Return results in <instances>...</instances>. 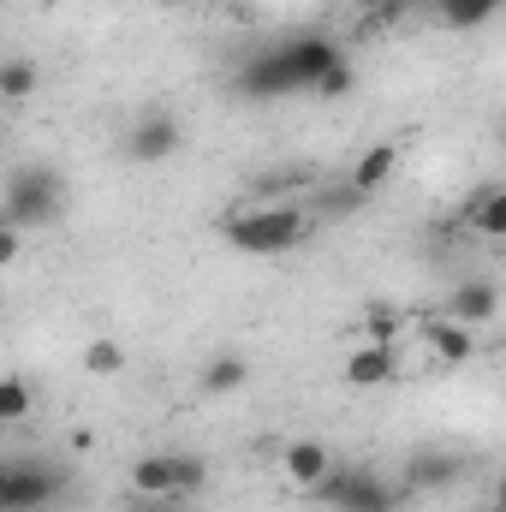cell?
<instances>
[{"instance_id": "1", "label": "cell", "mask_w": 506, "mask_h": 512, "mask_svg": "<svg viewBox=\"0 0 506 512\" xmlns=\"http://www.w3.org/2000/svg\"><path fill=\"white\" fill-rule=\"evenodd\" d=\"M316 227V215L304 203H239L227 221H221V239L239 256H286L292 245H304Z\"/></svg>"}, {"instance_id": "2", "label": "cell", "mask_w": 506, "mask_h": 512, "mask_svg": "<svg viewBox=\"0 0 506 512\" xmlns=\"http://www.w3.org/2000/svg\"><path fill=\"white\" fill-rule=\"evenodd\" d=\"M60 215H66V179H60L54 167L30 161V167H18V173L6 179V191H0V221H6V227L36 233V227H54Z\"/></svg>"}, {"instance_id": "3", "label": "cell", "mask_w": 506, "mask_h": 512, "mask_svg": "<svg viewBox=\"0 0 506 512\" xmlns=\"http://www.w3.org/2000/svg\"><path fill=\"white\" fill-rule=\"evenodd\" d=\"M203 483H209V465L197 453H179V447L143 453V459H131V471H126L131 501H179L185 507L191 495H203Z\"/></svg>"}, {"instance_id": "4", "label": "cell", "mask_w": 506, "mask_h": 512, "mask_svg": "<svg viewBox=\"0 0 506 512\" xmlns=\"http://www.w3.org/2000/svg\"><path fill=\"white\" fill-rule=\"evenodd\" d=\"M66 495V471L42 453L0 459V512H48Z\"/></svg>"}, {"instance_id": "5", "label": "cell", "mask_w": 506, "mask_h": 512, "mask_svg": "<svg viewBox=\"0 0 506 512\" xmlns=\"http://www.w3.org/2000/svg\"><path fill=\"white\" fill-rule=\"evenodd\" d=\"M322 507L334 512H399L405 501V489L399 483H387L381 471H364V465H352V471H340L334 465V477L322 483V495H316Z\"/></svg>"}, {"instance_id": "6", "label": "cell", "mask_w": 506, "mask_h": 512, "mask_svg": "<svg viewBox=\"0 0 506 512\" xmlns=\"http://www.w3.org/2000/svg\"><path fill=\"white\" fill-rule=\"evenodd\" d=\"M274 477H280V489H286V495L316 501V495H322V483L334 477V447H328V441H316V435L280 441V453H274Z\"/></svg>"}, {"instance_id": "7", "label": "cell", "mask_w": 506, "mask_h": 512, "mask_svg": "<svg viewBox=\"0 0 506 512\" xmlns=\"http://www.w3.org/2000/svg\"><path fill=\"white\" fill-rule=\"evenodd\" d=\"M274 54H280V72H286V84H292V96H310L316 90V78L328 72V66H340L346 60V48L334 42V36H286V42H274Z\"/></svg>"}, {"instance_id": "8", "label": "cell", "mask_w": 506, "mask_h": 512, "mask_svg": "<svg viewBox=\"0 0 506 512\" xmlns=\"http://www.w3.org/2000/svg\"><path fill=\"white\" fill-rule=\"evenodd\" d=\"M179 143H185V126H179V114H167V108H143V114L126 126V155L137 161V167L173 161Z\"/></svg>"}, {"instance_id": "9", "label": "cell", "mask_w": 506, "mask_h": 512, "mask_svg": "<svg viewBox=\"0 0 506 512\" xmlns=\"http://www.w3.org/2000/svg\"><path fill=\"white\" fill-rule=\"evenodd\" d=\"M340 376L352 387H393L405 376V346H387V340H358L340 364Z\"/></svg>"}, {"instance_id": "10", "label": "cell", "mask_w": 506, "mask_h": 512, "mask_svg": "<svg viewBox=\"0 0 506 512\" xmlns=\"http://www.w3.org/2000/svg\"><path fill=\"white\" fill-rule=\"evenodd\" d=\"M411 334L435 364H471L477 358V328H465V322L435 316V322H411Z\"/></svg>"}, {"instance_id": "11", "label": "cell", "mask_w": 506, "mask_h": 512, "mask_svg": "<svg viewBox=\"0 0 506 512\" xmlns=\"http://www.w3.org/2000/svg\"><path fill=\"white\" fill-rule=\"evenodd\" d=\"M495 316H501V286H495L489 274H477V280H459V286L447 292V322L489 328Z\"/></svg>"}, {"instance_id": "12", "label": "cell", "mask_w": 506, "mask_h": 512, "mask_svg": "<svg viewBox=\"0 0 506 512\" xmlns=\"http://www.w3.org/2000/svg\"><path fill=\"white\" fill-rule=\"evenodd\" d=\"M465 477V459L459 453H435V447H423V453H411V465H405V495H441V489H453Z\"/></svg>"}, {"instance_id": "13", "label": "cell", "mask_w": 506, "mask_h": 512, "mask_svg": "<svg viewBox=\"0 0 506 512\" xmlns=\"http://www.w3.org/2000/svg\"><path fill=\"white\" fill-rule=\"evenodd\" d=\"M459 221H465V227H477L489 245H495V239H506V185H477V191L465 197Z\"/></svg>"}, {"instance_id": "14", "label": "cell", "mask_w": 506, "mask_h": 512, "mask_svg": "<svg viewBox=\"0 0 506 512\" xmlns=\"http://www.w3.org/2000/svg\"><path fill=\"white\" fill-rule=\"evenodd\" d=\"M393 173H399V149H393V143H370V149L358 155V167H352V197H370V191H381Z\"/></svg>"}, {"instance_id": "15", "label": "cell", "mask_w": 506, "mask_h": 512, "mask_svg": "<svg viewBox=\"0 0 506 512\" xmlns=\"http://www.w3.org/2000/svg\"><path fill=\"white\" fill-rule=\"evenodd\" d=\"M245 382H251V364H245L239 352H221V358H209V364H203V376H197V387H203L209 399H227V393H239Z\"/></svg>"}, {"instance_id": "16", "label": "cell", "mask_w": 506, "mask_h": 512, "mask_svg": "<svg viewBox=\"0 0 506 512\" xmlns=\"http://www.w3.org/2000/svg\"><path fill=\"white\" fill-rule=\"evenodd\" d=\"M36 417V382L30 376H0V429H18Z\"/></svg>"}, {"instance_id": "17", "label": "cell", "mask_w": 506, "mask_h": 512, "mask_svg": "<svg viewBox=\"0 0 506 512\" xmlns=\"http://www.w3.org/2000/svg\"><path fill=\"white\" fill-rule=\"evenodd\" d=\"M36 90H42V66L36 60H24V54L0 60V102H30Z\"/></svg>"}, {"instance_id": "18", "label": "cell", "mask_w": 506, "mask_h": 512, "mask_svg": "<svg viewBox=\"0 0 506 512\" xmlns=\"http://www.w3.org/2000/svg\"><path fill=\"white\" fill-rule=\"evenodd\" d=\"M495 12H501V0H435V18L453 30H483Z\"/></svg>"}, {"instance_id": "19", "label": "cell", "mask_w": 506, "mask_h": 512, "mask_svg": "<svg viewBox=\"0 0 506 512\" xmlns=\"http://www.w3.org/2000/svg\"><path fill=\"white\" fill-rule=\"evenodd\" d=\"M84 370L90 376H126V346L120 340H90L84 346Z\"/></svg>"}, {"instance_id": "20", "label": "cell", "mask_w": 506, "mask_h": 512, "mask_svg": "<svg viewBox=\"0 0 506 512\" xmlns=\"http://www.w3.org/2000/svg\"><path fill=\"white\" fill-rule=\"evenodd\" d=\"M352 84H358V72H352V60H340V66H328L322 78H316V102H340V96H352Z\"/></svg>"}, {"instance_id": "21", "label": "cell", "mask_w": 506, "mask_h": 512, "mask_svg": "<svg viewBox=\"0 0 506 512\" xmlns=\"http://www.w3.org/2000/svg\"><path fill=\"white\" fill-rule=\"evenodd\" d=\"M18 251H24V233L0 221V268H12V262H18Z\"/></svg>"}, {"instance_id": "22", "label": "cell", "mask_w": 506, "mask_h": 512, "mask_svg": "<svg viewBox=\"0 0 506 512\" xmlns=\"http://www.w3.org/2000/svg\"><path fill=\"white\" fill-rule=\"evenodd\" d=\"M126 512H185L179 501H131Z\"/></svg>"}, {"instance_id": "23", "label": "cell", "mask_w": 506, "mask_h": 512, "mask_svg": "<svg viewBox=\"0 0 506 512\" xmlns=\"http://www.w3.org/2000/svg\"><path fill=\"white\" fill-rule=\"evenodd\" d=\"M352 6H364V18H387V6H393V0H352Z\"/></svg>"}, {"instance_id": "24", "label": "cell", "mask_w": 506, "mask_h": 512, "mask_svg": "<svg viewBox=\"0 0 506 512\" xmlns=\"http://www.w3.org/2000/svg\"><path fill=\"white\" fill-rule=\"evenodd\" d=\"M161 6H173V0H161Z\"/></svg>"}, {"instance_id": "25", "label": "cell", "mask_w": 506, "mask_h": 512, "mask_svg": "<svg viewBox=\"0 0 506 512\" xmlns=\"http://www.w3.org/2000/svg\"><path fill=\"white\" fill-rule=\"evenodd\" d=\"M227 6H239V0H227Z\"/></svg>"}]
</instances>
